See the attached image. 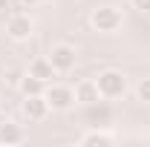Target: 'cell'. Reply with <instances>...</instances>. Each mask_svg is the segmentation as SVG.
I'll list each match as a JSON object with an SVG mask.
<instances>
[{
    "label": "cell",
    "mask_w": 150,
    "mask_h": 147,
    "mask_svg": "<svg viewBox=\"0 0 150 147\" xmlns=\"http://www.w3.org/2000/svg\"><path fill=\"white\" fill-rule=\"evenodd\" d=\"M98 92L104 95V98H118V95H124V90H127V81H124V75L121 72H112V69H107V72L98 75Z\"/></svg>",
    "instance_id": "cell-1"
},
{
    "label": "cell",
    "mask_w": 150,
    "mask_h": 147,
    "mask_svg": "<svg viewBox=\"0 0 150 147\" xmlns=\"http://www.w3.org/2000/svg\"><path fill=\"white\" fill-rule=\"evenodd\" d=\"M93 26L98 32H115L121 26V12L112 9V6H101L93 12Z\"/></svg>",
    "instance_id": "cell-2"
},
{
    "label": "cell",
    "mask_w": 150,
    "mask_h": 147,
    "mask_svg": "<svg viewBox=\"0 0 150 147\" xmlns=\"http://www.w3.org/2000/svg\"><path fill=\"white\" fill-rule=\"evenodd\" d=\"M43 98H46V104L52 107V110H69L75 101V95L69 87H52V90L43 92Z\"/></svg>",
    "instance_id": "cell-3"
},
{
    "label": "cell",
    "mask_w": 150,
    "mask_h": 147,
    "mask_svg": "<svg viewBox=\"0 0 150 147\" xmlns=\"http://www.w3.org/2000/svg\"><path fill=\"white\" fill-rule=\"evenodd\" d=\"M49 61H52L55 72H69L75 66V49H69V46H55L52 55H49Z\"/></svg>",
    "instance_id": "cell-4"
},
{
    "label": "cell",
    "mask_w": 150,
    "mask_h": 147,
    "mask_svg": "<svg viewBox=\"0 0 150 147\" xmlns=\"http://www.w3.org/2000/svg\"><path fill=\"white\" fill-rule=\"evenodd\" d=\"M49 110V104H46V98L43 95H26V101H23V112L29 115V118H43Z\"/></svg>",
    "instance_id": "cell-5"
},
{
    "label": "cell",
    "mask_w": 150,
    "mask_h": 147,
    "mask_svg": "<svg viewBox=\"0 0 150 147\" xmlns=\"http://www.w3.org/2000/svg\"><path fill=\"white\" fill-rule=\"evenodd\" d=\"M6 32L15 37V40H23V37H29V35H32V20H29V18H23V15H15V18L9 20Z\"/></svg>",
    "instance_id": "cell-6"
},
{
    "label": "cell",
    "mask_w": 150,
    "mask_h": 147,
    "mask_svg": "<svg viewBox=\"0 0 150 147\" xmlns=\"http://www.w3.org/2000/svg\"><path fill=\"white\" fill-rule=\"evenodd\" d=\"M29 72L46 84V81H52V75H55V66H52V61H46V58H38V61H32V69H29Z\"/></svg>",
    "instance_id": "cell-7"
},
{
    "label": "cell",
    "mask_w": 150,
    "mask_h": 147,
    "mask_svg": "<svg viewBox=\"0 0 150 147\" xmlns=\"http://www.w3.org/2000/svg\"><path fill=\"white\" fill-rule=\"evenodd\" d=\"M20 139H23V133H20L18 124H12V121L0 124V144H18Z\"/></svg>",
    "instance_id": "cell-8"
},
{
    "label": "cell",
    "mask_w": 150,
    "mask_h": 147,
    "mask_svg": "<svg viewBox=\"0 0 150 147\" xmlns=\"http://www.w3.org/2000/svg\"><path fill=\"white\" fill-rule=\"evenodd\" d=\"M98 95H101V92H98V87H95V84H81L75 98H78L81 104H87V107H90V104H98Z\"/></svg>",
    "instance_id": "cell-9"
},
{
    "label": "cell",
    "mask_w": 150,
    "mask_h": 147,
    "mask_svg": "<svg viewBox=\"0 0 150 147\" xmlns=\"http://www.w3.org/2000/svg\"><path fill=\"white\" fill-rule=\"evenodd\" d=\"M20 90H23V95H43V81L29 72L23 81H20Z\"/></svg>",
    "instance_id": "cell-10"
},
{
    "label": "cell",
    "mask_w": 150,
    "mask_h": 147,
    "mask_svg": "<svg viewBox=\"0 0 150 147\" xmlns=\"http://www.w3.org/2000/svg\"><path fill=\"white\" fill-rule=\"evenodd\" d=\"M81 144H87V147H93V144H112V136H107V133H90V136H84L81 139Z\"/></svg>",
    "instance_id": "cell-11"
},
{
    "label": "cell",
    "mask_w": 150,
    "mask_h": 147,
    "mask_svg": "<svg viewBox=\"0 0 150 147\" xmlns=\"http://www.w3.org/2000/svg\"><path fill=\"white\" fill-rule=\"evenodd\" d=\"M139 98H142V101H147V104H150V78H144V81L139 84Z\"/></svg>",
    "instance_id": "cell-12"
},
{
    "label": "cell",
    "mask_w": 150,
    "mask_h": 147,
    "mask_svg": "<svg viewBox=\"0 0 150 147\" xmlns=\"http://www.w3.org/2000/svg\"><path fill=\"white\" fill-rule=\"evenodd\" d=\"M133 3H136V9H142V12L150 6V0H133Z\"/></svg>",
    "instance_id": "cell-13"
},
{
    "label": "cell",
    "mask_w": 150,
    "mask_h": 147,
    "mask_svg": "<svg viewBox=\"0 0 150 147\" xmlns=\"http://www.w3.org/2000/svg\"><path fill=\"white\" fill-rule=\"evenodd\" d=\"M6 6H9V0H0V9H6Z\"/></svg>",
    "instance_id": "cell-14"
},
{
    "label": "cell",
    "mask_w": 150,
    "mask_h": 147,
    "mask_svg": "<svg viewBox=\"0 0 150 147\" xmlns=\"http://www.w3.org/2000/svg\"><path fill=\"white\" fill-rule=\"evenodd\" d=\"M20 3H26V6H29V3H38V0H20Z\"/></svg>",
    "instance_id": "cell-15"
},
{
    "label": "cell",
    "mask_w": 150,
    "mask_h": 147,
    "mask_svg": "<svg viewBox=\"0 0 150 147\" xmlns=\"http://www.w3.org/2000/svg\"><path fill=\"white\" fill-rule=\"evenodd\" d=\"M3 121H6V118H3V115H0V124H3Z\"/></svg>",
    "instance_id": "cell-16"
},
{
    "label": "cell",
    "mask_w": 150,
    "mask_h": 147,
    "mask_svg": "<svg viewBox=\"0 0 150 147\" xmlns=\"http://www.w3.org/2000/svg\"><path fill=\"white\" fill-rule=\"evenodd\" d=\"M144 12H147V15H150V6H147V9H144Z\"/></svg>",
    "instance_id": "cell-17"
}]
</instances>
